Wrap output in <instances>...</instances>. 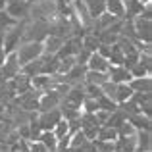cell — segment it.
Segmentation results:
<instances>
[{"label":"cell","mask_w":152,"mask_h":152,"mask_svg":"<svg viewBox=\"0 0 152 152\" xmlns=\"http://www.w3.org/2000/svg\"><path fill=\"white\" fill-rule=\"evenodd\" d=\"M45 48H42V42L39 41H21L15 50V58H18L19 66H25V64L33 62V60L41 58Z\"/></svg>","instance_id":"6da1fadb"},{"label":"cell","mask_w":152,"mask_h":152,"mask_svg":"<svg viewBox=\"0 0 152 152\" xmlns=\"http://www.w3.org/2000/svg\"><path fill=\"white\" fill-rule=\"evenodd\" d=\"M23 25H25V19L18 21L15 25H12L10 29L4 31V41H2L4 54H12V52L18 50L19 42L23 41Z\"/></svg>","instance_id":"7a4b0ae2"},{"label":"cell","mask_w":152,"mask_h":152,"mask_svg":"<svg viewBox=\"0 0 152 152\" xmlns=\"http://www.w3.org/2000/svg\"><path fill=\"white\" fill-rule=\"evenodd\" d=\"M4 10H6V14L10 15V18H14L15 21H21V19H27L29 2H27V0H8Z\"/></svg>","instance_id":"3957f363"},{"label":"cell","mask_w":152,"mask_h":152,"mask_svg":"<svg viewBox=\"0 0 152 152\" xmlns=\"http://www.w3.org/2000/svg\"><path fill=\"white\" fill-rule=\"evenodd\" d=\"M19 71H21V66H19L18 58H15V52L6 54L2 66H0V77L2 79H14L15 75H19Z\"/></svg>","instance_id":"277c9868"},{"label":"cell","mask_w":152,"mask_h":152,"mask_svg":"<svg viewBox=\"0 0 152 152\" xmlns=\"http://www.w3.org/2000/svg\"><path fill=\"white\" fill-rule=\"evenodd\" d=\"M60 102H62V96H60L54 89H46V91H42L41 96H39V112L54 110V108L60 106Z\"/></svg>","instance_id":"5b68a950"},{"label":"cell","mask_w":152,"mask_h":152,"mask_svg":"<svg viewBox=\"0 0 152 152\" xmlns=\"http://www.w3.org/2000/svg\"><path fill=\"white\" fill-rule=\"evenodd\" d=\"M60 119H62V114H60L58 108L41 112V114L37 115V121H39V125H41L42 131H52V129H54V125L60 121Z\"/></svg>","instance_id":"8992f818"},{"label":"cell","mask_w":152,"mask_h":152,"mask_svg":"<svg viewBox=\"0 0 152 152\" xmlns=\"http://www.w3.org/2000/svg\"><path fill=\"white\" fill-rule=\"evenodd\" d=\"M42 91H35L29 89L27 93H21L18 98V102L21 104L23 110H39V96H41Z\"/></svg>","instance_id":"52a82bcc"},{"label":"cell","mask_w":152,"mask_h":152,"mask_svg":"<svg viewBox=\"0 0 152 152\" xmlns=\"http://www.w3.org/2000/svg\"><path fill=\"white\" fill-rule=\"evenodd\" d=\"M85 73H87V66L85 64H75L64 77H66L67 85H81V83H85Z\"/></svg>","instance_id":"ba28073f"},{"label":"cell","mask_w":152,"mask_h":152,"mask_svg":"<svg viewBox=\"0 0 152 152\" xmlns=\"http://www.w3.org/2000/svg\"><path fill=\"white\" fill-rule=\"evenodd\" d=\"M85 66H87V69H91V71H102V73H108V69H110V62H108L104 56H100L98 52H93V54L89 56Z\"/></svg>","instance_id":"9c48e42d"},{"label":"cell","mask_w":152,"mask_h":152,"mask_svg":"<svg viewBox=\"0 0 152 152\" xmlns=\"http://www.w3.org/2000/svg\"><path fill=\"white\" fill-rule=\"evenodd\" d=\"M108 79H110L112 83H129L131 79V73L127 67L123 66H110V69H108Z\"/></svg>","instance_id":"30bf717a"},{"label":"cell","mask_w":152,"mask_h":152,"mask_svg":"<svg viewBox=\"0 0 152 152\" xmlns=\"http://www.w3.org/2000/svg\"><path fill=\"white\" fill-rule=\"evenodd\" d=\"M135 150H137L135 135H131V137H118L114 141V152H135Z\"/></svg>","instance_id":"8fae6325"},{"label":"cell","mask_w":152,"mask_h":152,"mask_svg":"<svg viewBox=\"0 0 152 152\" xmlns=\"http://www.w3.org/2000/svg\"><path fill=\"white\" fill-rule=\"evenodd\" d=\"M129 87L133 93H150L152 91V79L150 75H145V77H133L129 81Z\"/></svg>","instance_id":"7c38bea8"},{"label":"cell","mask_w":152,"mask_h":152,"mask_svg":"<svg viewBox=\"0 0 152 152\" xmlns=\"http://www.w3.org/2000/svg\"><path fill=\"white\" fill-rule=\"evenodd\" d=\"M131 96H133V91H131L129 83H118V85H115V93H114V102L115 104H121V102L129 100Z\"/></svg>","instance_id":"4fadbf2b"},{"label":"cell","mask_w":152,"mask_h":152,"mask_svg":"<svg viewBox=\"0 0 152 152\" xmlns=\"http://www.w3.org/2000/svg\"><path fill=\"white\" fill-rule=\"evenodd\" d=\"M135 141H137V152H150V145H152L150 131H145V129L137 131L135 133Z\"/></svg>","instance_id":"5bb4252c"},{"label":"cell","mask_w":152,"mask_h":152,"mask_svg":"<svg viewBox=\"0 0 152 152\" xmlns=\"http://www.w3.org/2000/svg\"><path fill=\"white\" fill-rule=\"evenodd\" d=\"M106 12L112 14L114 18L123 19L125 18V6H123V0H106Z\"/></svg>","instance_id":"9a60e30c"},{"label":"cell","mask_w":152,"mask_h":152,"mask_svg":"<svg viewBox=\"0 0 152 152\" xmlns=\"http://www.w3.org/2000/svg\"><path fill=\"white\" fill-rule=\"evenodd\" d=\"M83 4L87 6V12H89L91 18H98L104 10H106V0H83Z\"/></svg>","instance_id":"2e32d148"},{"label":"cell","mask_w":152,"mask_h":152,"mask_svg":"<svg viewBox=\"0 0 152 152\" xmlns=\"http://www.w3.org/2000/svg\"><path fill=\"white\" fill-rule=\"evenodd\" d=\"M66 39H60V37H54V35H48V37L42 41V48H45V54H56L60 50V46L64 45Z\"/></svg>","instance_id":"e0dca14e"},{"label":"cell","mask_w":152,"mask_h":152,"mask_svg":"<svg viewBox=\"0 0 152 152\" xmlns=\"http://www.w3.org/2000/svg\"><path fill=\"white\" fill-rule=\"evenodd\" d=\"M127 121H129L137 131H141V129L150 131V118H148V115H145V114H141V112L135 114V115H131V118H127Z\"/></svg>","instance_id":"ac0fdd59"},{"label":"cell","mask_w":152,"mask_h":152,"mask_svg":"<svg viewBox=\"0 0 152 152\" xmlns=\"http://www.w3.org/2000/svg\"><path fill=\"white\" fill-rule=\"evenodd\" d=\"M81 46L85 48L87 52H96L98 50V46H100V41H98V37L94 33H85L83 35V39H81Z\"/></svg>","instance_id":"d6986e66"},{"label":"cell","mask_w":152,"mask_h":152,"mask_svg":"<svg viewBox=\"0 0 152 152\" xmlns=\"http://www.w3.org/2000/svg\"><path fill=\"white\" fill-rule=\"evenodd\" d=\"M106 81H108V73H102V71H91V69H87V73H85V83H91V85L102 87Z\"/></svg>","instance_id":"ffe728a7"},{"label":"cell","mask_w":152,"mask_h":152,"mask_svg":"<svg viewBox=\"0 0 152 152\" xmlns=\"http://www.w3.org/2000/svg\"><path fill=\"white\" fill-rule=\"evenodd\" d=\"M37 141H41L42 145H45V148H46V150L56 152V146H58V139H56V135L52 133V131H42V133L39 135Z\"/></svg>","instance_id":"44dd1931"},{"label":"cell","mask_w":152,"mask_h":152,"mask_svg":"<svg viewBox=\"0 0 152 152\" xmlns=\"http://www.w3.org/2000/svg\"><path fill=\"white\" fill-rule=\"evenodd\" d=\"M118 139V131L114 127H108V125H100L98 127V133L94 141H108V142H114Z\"/></svg>","instance_id":"7402d4cb"},{"label":"cell","mask_w":152,"mask_h":152,"mask_svg":"<svg viewBox=\"0 0 152 152\" xmlns=\"http://www.w3.org/2000/svg\"><path fill=\"white\" fill-rule=\"evenodd\" d=\"M108 62H110V66H123V52H121V48L118 46V42L110 46Z\"/></svg>","instance_id":"603a6c76"},{"label":"cell","mask_w":152,"mask_h":152,"mask_svg":"<svg viewBox=\"0 0 152 152\" xmlns=\"http://www.w3.org/2000/svg\"><path fill=\"white\" fill-rule=\"evenodd\" d=\"M96 104H98V110H104V112H114L118 108V104L112 100V98H108L106 94H100L96 98Z\"/></svg>","instance_id":"cb8c5ba5"},{"label":"cell","mask_w":152,"mask_h":152,"mask_svg":"<svg viewBox=\"0 0 152 152\" xmlns=\"http://www.w3.org/2000/svg\"><path fill=\"white\" fill-rule=\"evenodd\" d=\"M52 133L56 135V139H62V137H66V135H69V125H67V121H66V119H64V118L60 119V121L54 125Z\"/></svg>","instance_id":"d4e9b609"},{"label":"cell","mask_w":152,"mask_h":152,"mask_svg":"<svg viewBox=\"0 0 152 152\" xmlns=\"http://www.w3.org/2000/svg\"><path fill=\"white\" fill-rule=\"evenodd\" d=\"M15 19L10 18V15L6 14V10H0V33H4L6 29H10L12 25H15Z\"/></svg>","instance_id":"484cf974"},{"label":"cell","mask_w":152,"mask_h":152,"mask_svg":"<svg viewBox=\"0 0 152 152\" xmlns=\"http://www.w3.org/2000/svg\"><path fill=\"white\" fill-rule=\"evenodd\" d=\"M115 131H118V137H131V135L137 133V129H135V127L131 125V123L127 121V119H125V121H123V123H121V125H119Z\"/></svg>","instance_id":"4316f807"},{"label":"cell","mask_w":152,"mask_h":152,"mask_svg":"<svg viewBox=\"0 0 152 152\" xmlns=\"http://www.w3.org/2000/svg\"><path fill=\"white\" fill-rule=\"evenodd\" d=\"M129 73H131V77H145V75H150V71L146 69L142 64H133V66L129 67Z\"/></svg>","instance_id":"83f0119b"},{"label":"cell","mask_w":152,"mask_h":152,"mask_svg":"<svg viewBox=\"0 0 152 152\" xmlns=\"http://www.w3.org/2000/svg\"><path fill=\"white\" fill-rule=\"evenodd\" d=\"M6 2H8V0H0V10H4V8H6Z\"/></svg>","instance_id":"f1b7e54d"},{"label":"cell","mask_w":152,"mask_h":152,"mask_svg":"<svg viewBox=\"0 0 152 152\" xmlns=\"http://www.w3.org/2000/svg\"><path fill=\"white\" fill-rule=\"evenodd\" d=\"M27 2H29V4H31V2H39V0H27Z\"/></svg>","instance_id":"f546056e"},{"label":"cell","mask_w":152,"mask_h":152,"mask_svg":"<svg viewBox=\"0 0 152 152\" xmlns=\"http://www.w3.org/2000/svg\"><path fill=\"white\" fill-rule=\"evenodd\" d=\"M135 152H137V150H135Z\"/></svg>","instance_id":"4dcf8cb0"}]
</instances>
